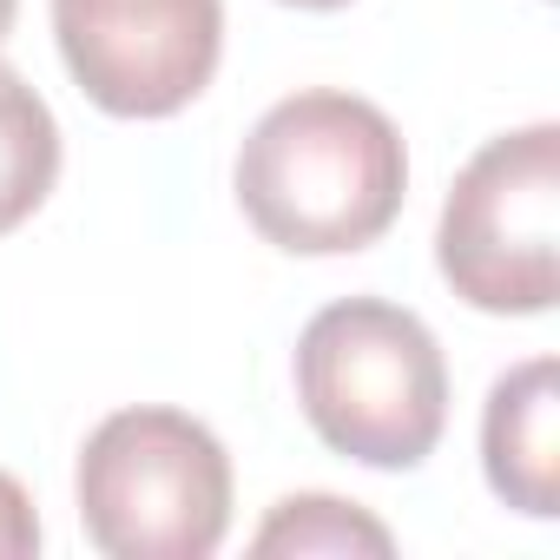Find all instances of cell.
I'll return each instance as SVG.
<instances>
[{
  "mask_svg": "<svg viewBox=\"0 0 560 560\" xmlns=\"http://www.w3.org/2000/svg\"><path fill=\"white\" fill-rule=\"evenodd\" d=\"M409 191V152L383 106L357 93L277 100L237 152V205L264 244L291 257L370 250Z\"/></svg>",
  "mask_w": 560,
  "mask_h": 560,
  "instance_id": "1",
  "label": "cell"
},
{
  "mask_svg": "<svg viewBox=\"0 0 560 560\" xmlns=\"http://www.w3.org/2000/svg\"><path fill=\"white\" fill-rule=\"evenodd\" d=\"M298 402L324 448L402 475L448 429V363L435 330L383 298H343L298 337Z\"/></svg>",
  "mask_w": 560,
  "mask_h": 560,
  "instance_id": "2",
  "label": "cell"
},
{
  "mask_svg": "<svg viewBox=\"0 0 560 560\" xmlns=\"http://www.w3.org/2000/svg\"><path fill=\"white\" fill-rule=\"evenodd\" d=\"M73 494L106 560H205L231 527V455L185 409H119L86 435Z\"/></svg>",
  "mask_w": 560,
  "mask_h": 560,
  "instance_id": "3",
  "label": "cell"
},
{
  "mask_svg": "<svg viewBox=\"0 0 560 560\" xmlns=\"http://www.w3.org/2000/svg\"><path fill=\"white\" fill-rule=\"evenodd\" d=\"M560 126H521L488 139L448 185L435 224V264L448 291L488 317H547L560 298Z\"/></svg>",
  "mask_w": 560,
  "mask_h": 560,
  "instance_id": "4",
  "label": "cell"
},
{
  "mask_svg": "<svg viewBox=\"0 0 560 560\" xmlns=\"http://www.w3.org/2000/svg\"><path fill=\"white\" fill-rule=\"evenodd\" d=\"M54 40L100 113L172 119L218 73L224 0H54Z\"/></svg>",
  "mask_w": 560,
  "mask_h": 560,
  "instance_id": "5",
  "label": "cell"
},
{
  "mask_svg": "<svg viewBox=\"0 0 560 560\" xmlns=\"http://www.w3.org/2000/svg\"><path fill=\"white\" fill-rule=\"evenodd\" d=\"M553 357H527L514 363L481 409V468L488 488L527 514V521H553L560 514V389H553Z\"/></svg>",
  "mask_w": 560,
  "mask_h": 560,
  "instance_id": "6",
  "label": "cell"
},
{
  "mask_svg": "<svg viewBox=\"0 0 560 560\" xmlns=\"http://www.w3.org/2000/svg\"><path fill=\"white\" fill-rule=\"evenodd\" d=\"M60 178V126L54 106L14 73L0 67V237L21 231Z\"/></svg>",
  "mask_w": 560,
  "mask_h": 560,
  "instance_id": "7",
  "label": "cell"
},
{
  "mask_svg": "<svg viewBox=\"0 0 560 560\" xmlns=\"http://www.w3.org/2000/svg\"><path fill=\"white\" fill-rule=\"evenodd\" d=\"M250 553L257 560H317V553H396V534L363 514L357 501H337V494H284L270 508V521L250 534Z\"/></svg>",
  "mask_w": 560,
  "mask_h": 560,
  "instance_id": "8",
  "label": "cell"
},
{
  "mask_svg": "<svg viewBox=\"0 0 560 560\" xmlns=\"http://www.w3.org/2000/svg\"><path fill=\"white\" fill-rule=\"evenodd\" d=\"M27 553H40V514L27 488L0 468V560H27Z\"/></svg>",
  "mask_w": 560,
  "mask_h": 560,
  "instance_id": "9",
  "label": "cell"
},
{
  "mask_svg": "<svg viewBox=\"0 0 560 560\" xmlns=\"http://www.w3.org/2000/svg\"><path fill=\"white\" fill-rule=\"evenodd\" d=\"M284 8H304V14H337V8H350V0H284Z\"/></svg>",
  "mask_w": 560,
  "mask_h": 560,
  "instance_id": "10",
  "label": "cell"
},
{
  "mask_svg": "<svg viewBox=\"0 0 560 560\" xmlns=\"http://www.w3.org/2000/svg\"><path fill=\"white\" fill-rule=\"evenodd\" d=\"M14 14H21V0H0V40L14 34Z\"/></svg>",
  "mask_w": 560,
  "mask_h": 560,
  "instance_id": "11",
  "label": "cell"
}]
</instances>
